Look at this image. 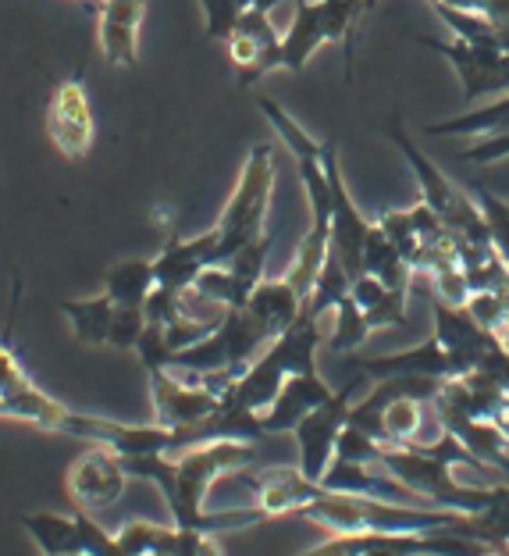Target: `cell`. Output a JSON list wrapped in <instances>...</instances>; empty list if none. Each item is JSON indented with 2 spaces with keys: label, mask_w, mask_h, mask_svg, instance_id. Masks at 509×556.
<instances>
[{
  "label": "cell",
  "mask_w": 509,
  "mask_h": 556,
  "mask_svg": "<svg viewBox=\"0 0 509 556\" xmlns=\"http://www.w3.org/2000/svg\"><path fill=\"white\" fill-rule=\"evenodd\" d=\"M129 478H143L161 489L164 503H168L171 525L186 528V532L203 535H221V532H243V528L271 521L257 503L239 510H203V503L211 496V485L218 478L243 471L253 464V442L239 439H214L189 446L182 453H150V457H122Z\"/></svg>",
  "instance_id": "cell-1"
},
{
  "label": "cell",
  "mask_w": 509,
  "mask_h": 556,
  "mask_svg": "<svg viewBox=\"0 0 509 556\" xmlns=\"http://www.w3.org/2000/svg\"><path fill=\"white\" fill-rule=\"evenodd\" d=\"M275 193V150L271 143H257L243 161L239 182L228 197L218 225V250H214V264H225L232 254H239L246 243L260 239L267 232V211H271Z\"/></svg>",
  "instance_id": "cell-2"
},
{
  "label": "cell",
  "mask_w": 509,
  "mask_h": 556,
  "mask_svg": "<svg viewBox=\"0 0 509 556\" xmlns=\"http://www.w3.org/2000/svg\"><path fill=\"white\" fill-rule=\"evenodd\" d=\"M364 378L367 375L346 382L332 400L321 403L317 410H310L296 428H292V435H296V450H300V464L296 467L310 478V482H321L325 471L332 467L339 432L346 428V417H349V407H353V393H356V386H360Z\"/></svg>",
  "instance_id": "cell-3"
},
{
  "label": "cell",
  "mask_w": 509,
  "mask_h": 556,
  "mask_svg": "<svg viewBox=\"0 0 509 556\" xmlns=\"http://www.w3.org/2000/svg\"><path fill=\"white\" fill-rule=\"evenodd\" d=\"M61 435L72 439H86L93 446H107L118 457H150V453H171L175 432L164 425H125V421H111V417H97V414H79L68 410L61 417Z\"/></svg>",
  "instance_id": "cell-4"
},
{
  "label": "cell",
  "mask_w": 509,
  "mask_h": 556,
  "mask_svg": "<svg viewBox=\"0 0 509 556\" xmlns=\"http://www.w3.org/2000/svg\"><path fill=\"white\" fill-rule=\"evenodd\" d=\"M417 40L449 61L453 72L460 75L467 104L485 100V97L495 100V97L509 93V54L502 47H470L463 40H456V36H453V40H431V36H417Z\"/></svg>",
  "instance_id": "cell-5"
},
{
  "label": "cell",
  "mask_w": 509,
  "mask_h": 556,
  "mask_svg": "<svg viewBox=\"0 0 509 556\" xmlns=\"http://www.w3.org/2000/svg\"><path fill=\"white\" fill-rule=\"evenodd\" d=\"M321 161L328 172V186H332V254L339 257L342 268L356 278V275H364V239H367V229H371V222H367L364 211L356 207L349 186L342 179L339 147L332 139H325Z\"/></svg>",
  "instance_id": "cell-6"
},
{
  "label": "cell",
  "mask_w": 509,
  "mask_h": 556,
  "mask_svg": "<svg viewBox=\"0 0 509 556\" xmlns=\"http://www.w3.org/2000/svg\"><path fill=\"white\" fill-rule=\"evenodd\" d=\"M93 108H89V97H86V86L79 75L72 79H61L50 93V104H47V136L61 154L79 161L89 154L93 147Z\"/></svg>",
  "instance_id": "cell-7"
},
{
  "label": "cell",
  "mask_w": 509,
  "mask_h": 556,
  "mask_svg": "<svg viewBox=\"0 0 509 556\" xmlns=\"http://www.w3.org/2000/svg\"><path fill=\"white\" fill-rule=\"evenodd\" d=\"M125 485H129V471H125L118 453L107 446H93L82 453L68 471V496L86 514L114 507L125 496Z\"/></svg>",
  "instance_id": "cell-8"
},
{
  "label": "cell",
  "mask_w": 509,
  "mask_h": 556,
  "mask_svg": "<svg viewBox=\"0 0 509 556\" xmlns=\"http://www.w3.org/2000/svg\"><path fill=\"white\" fill-rule=\"evenodd\" d=\"M150 400H154V417L164 428H189L200 425L221 407V396L200 382H189L171 368L150 371Z\"/></svg>",
  "instance_id": "cell-9"
},
{
  "label": "cell",
  "mask_w": 509,
  "mask_h": 556,
  "mask_svg": "<svg viewBox=\"0 0 509 556\" xmlns=\"http://www.w3.org/2000/svg\"><path fill=\"white\" fill-rule=\"evenodd\" d=\"M143 15H147V0H97V18H100L97 40L107 65L136 68Z\"/></svg>",
  "instance_id": "cell-10"
},
{
  "label": "cell",
  "mask_w": 509,
  "mask_h": 556,
  "mask_svg": "<svg viewBox=\"0 0 509 556\" xmlns=\"http://www.w3.org/2000/svg\"><path fill=\"white\" fill-rule=\"evenodd\" d=\"M214 250H218V232L207 229L193 239L171 236L168 243L161 247V254L154 257V278L161 289H171V293H189L193 282L200 278L203 268L214 264Z\"/></svg>",
  "instance_id": "cell-11"
},
{
  "label": "cell",
  "mask_w": 509,
  "mask_h": 556,
  "mask_svg": "<svg viewBox=\"0 0 509 556\" xmlns=\"http://www.w3.org/2000/svg\"><path fill=\"white\" fill-rule=\"evenodd\" d=\"M332 396H335V389L328 386L317 371L285 378V386L278 389L275 403L260 414L264 435H285V432H292V428H296L303 417L321 407V403H328Z\"/></svg>",
  "instance_id": "cell-12"
},
{
  "label": "cell",
  "mask_w": 509,
  "mask_h": 556,
  "mask_svg": "<svg viewBox=\"0 0 509 556\" xmlns=\"http://www.w3.org/2000/svg\"><path fill=\"white\" fill-rule=\"evenodd\" d=\"M246 482L257 492V507L267 517L300 514L310 500H317L325 492V485L310 482L300 467H264V471L246 475Z\"/></svg>",
  "instance_id": "cell-13"
},
{
  "label": "cell",
  "mask_w": 509,
  "mask_h": 556,
  "mask_svg": "<svg viewBox=\"0 0 509 556\" xmlns=\"http://www.w3.org/2000/svg\"><path fill=\"white\" fill-rule=\"evenodd\" d=\"M353 368L367 375V378H396V375H417V378H456L453 357L435 336L421 346L399 350V353H385V357H360L353 361Z\"/></svg>",
  "instance_id": "cell-14"
},
{
  "label": "cell",
  "mask_w": 509,
  "mask_h": 556,
  "mask_svg": "<svg viewBox=\"0 0 509 556\" xmlns=\"http://www.w3.org/2000/svg\"><path fill=\"white\" fill-rule=\"evenodd\" d=\"M431 407H435V417H438L442 432H449V435L460 439L481 464L499 467V471H509V439H506V432H502L499 425H495V421H481V417H467L460 410L445 407L442 400H431Z\"/></svg>",
  "instance_id": "cell-15"
},
{
  "label": "cell",
  "mask_w": 509,
  "mask_h": 556,
  "mask_svg": "<svg viewBox=\"0 0 509 556\" xmlns=\"http://www.w3.org/2000/svg\"><path fill=\"white\" fill-rule=\"evenodd\" d=\"M328 43L321 0H296V11L282 33V68L303 72L310 65V58Z\"/></svg>",
  "instance_id": "cell-16"
},
{
  "label": "cell",
  "mask_w": 509,
  "mask_h": 556,
  "mask_svg": "<svg viewBox=\"0 0 509 556\" xmlns=\"http://www.w3.org/2000/svg\"><path fill=\"white\" fill-rule=\"evenodd\" d=\"M246 311L267 328V336L278 339L282 332H289L303 314V296L296 293V286H292L285 275L282 278H264V282L250 293Z\"/></svg>",
  "instance_id": "cell-17"
},
{
  "label": "cell",
  "mask_w": 509,
  "mask_h": 556,
  "mask_svg": "<svg viewBox=\"0 0 509 556\" xmlns=\"http://www.w3.org/2000/svg\"><path fill=\"white\" fill-rule=\"evenodd\" d=\"M61 314L68 318L72 336L86 346H107L111 318H114V303L107 293L86 296V300H61Z\"/></svg>",
  "instance_id": "cell-18"
},
{
  "label": "cell",
  "mask_w": 509,
  "mask_h": 556,
  "mask_svg": "<svg viewBox=\"0 0 509 556\" xmlns=\"http://www.w3.org/2000/svg\"><path fill=\"white\" fill-rule=\"evenodd\" d=\"M18 525L25 528L36 546H40L43 556H58V553H79V521L75 514H22Z\"/></svg>",
  "instance_id": "cell-19"
},
{
  "label": "cell",
  "mask_w": 509,
  "mask_h": 556,
  "mask_svg": "<svg viewBox=\"0 0 509 556\" xmlns=\"http://www.w3.org/2000/svg\"><path fill=\"white\" fill-rule=\"evenodd\" d=\"M154 289V261H122L104 275V293L114 307H143Z\"/></svg>",
  "instance_id": "cell-20"
},
{
  "label": "cell",
  "mask_w": 509,
  "mask_h": 556,
  "mask_svg": "<svg viewBox=\"0 0 509 556\" xmlns=\"http://www.w3.org/2000/svg\"><path fill=\"white\" fill-rule=\"evenodd\" d=\"M364 271L374 275L378 282H385L389 289H410V282H413L410 264L403 261L399 250L392 247V239L381 232L374 222L364 239Z\"/></svg>",
  "instance_id": "cell-21"
},
{
  "label": "cell",
  "mask_w": 509,
  "mask_h": 556,
  "mask_svg": "<svg viewBox=\"0 0 509 556\" xmlns=\"http://www.w3.org/2000/svg\"><path fill=\"white\" fill-rule=\"evenodd\" d=\"M506 125H509V93L495 97L492 104L470 108L456 118L424 125V136H492V132H502Z\"/></svg>",
  "instance_id": "cell-22"
},
{
  "label": "cell",
  "mask_w": 509,
  "mask_h": 556,
  "mask_svg": "<svg viewBox=\"0 0 509 556\" xmlns=\"http://www.w3.org/2000/svg\"><path fill=\"white\" fill-rule=\"evenodd\" d=\"M381 428H385L389 446H421L424 432V400L399 396L392 400L385 414H381Z\"/></svg>",
  "instance_id": "cell-23"
},
{
  "label": "cell",
  "mask_w": 509,
  "mask_h": 556,
  "mask_svg": "<svg viewBox=\"0 0 509 556\" xmlns=\"http://www.w3.org/2000/svg\"><path fill=\"white\" fill-rule=\"evenodd\" d=\"M267 254H271V236H260V239H253V243H246L239 254H232L225 261V268L228 275H232V282H236V293L239 300H243V307H246V300L250 293L264 282V268H267Z\"/></svg>",
  "instance_id": "cell-24"
},
{
  "label": "cell",
  "mask_w": 509,
  "mask_h": 556,
  "mask_svg": "<svg viewBox=\"0 0 509 556\" xmlns=\"http://www.w3.org/2000/svg\"><path fill=\"white\" fill-rule=\"evenodd\" d=\"M367 339H371V325H367V314L356 307L353 296H346L332 311V328L325 336V346L335 353H353L360 350Z\"/></svg>",
  "instance_id": "cell-25"
},
{
  "label": "cell",
  "mask_w": 509,
  "mask_h": 556,
  "mask_svg": "<svg viewBox=\"0 0 509 556\" xmlns=\"http://www.w3.org/2000/svg\"><path fill=\"white\" fill-rule=\"evenodd\" d=\"M257 108H260V115L271 122V129L282 136V143L289 147V154L296 157V161L300 157H317V154H321L325 143H317V139L307 129H303V125L292 118L282 104H275L271 97H257Z\"/></svg>",
  "instance_id": "cell-26"
},
{
  "label": "cell",
  "mask_w": 509,
  "mask_h": 556,
  "mask_svg": "<svg viewBox=\"0 0 509 556\" xmlns=\"http://www.w3.org/2000/svg\"><path fill=\"white\" fill-rule=\"evenodd\" d=\"M122 549L129 556H147V553H164L171 556L175 549V525H154V521H129L118 532Z\"/></svg>",
  "instance_id": "cell-27"
},
{
  "label": "cell",
  "mask_w": 509,
  "mask_h": 556,
  "mask_svg": "<svg viewBox=\"0 0 509 556\" xmlns=\"http://www.w3.org/2000/svg\"><path fill=\"white\" fill-rule=\"evenodd\" d=\"M374 225L392 239V247L399 250L403 261L410 264V271H413V264H417V257H421L424 243H421V236H417V229H413L410 207H406V211H396V207L381 211L378 218H374Z\"/></svg>",
  "instance_id": "cell-28"
},
{
  "label": "cell",
  "mask_w": 509,
  "mask_h": 556,
  "mask_svg": "<svg viewBox=\"0 0 509 556\" xmlns=\"http://www.w3.org/2000/svg\"><path fill=\"white\" fill-rule=\"evenodd\" d=\"M467 314L481 328H488V332L502 336L506 318H509V293H495V289H481V293H470Z\"/></svg>",
  "instance_id": "cell-29"
},
{
  "label": "cell",
  "mask_w": 509,
  "mask_h": 556,
  "mask_svg": "<svg viewBox=\"0 0 509 556\" xmlns=\"http://www.w3.org/2000/svg\"><path fill=\"white\" fill-rule=\"evenodd\" d=\"M75 521H79V553L82 556H129L122 549L118 535H111L104 525L93 521V514L79 510Z\"/></svg>",
  "instance_id": "cell-30"
},
{
  "label": "cell",
  "mask_w": 509,
  "mask_h": 556,
  "mask_svg": "<svg viewBox=\"0 0 509 556\" xmlns=\"http://www.w3.org/2000/svg\"><path fill=\"white\" fill-rule=\"evenodd\" d=\"M381 453H385V446H381V442L371 439L367 432H360V428L346 425L339 432V442H335V457L339 460H353V464H371V467H378L381 464Z\"/></svg>",
  "instance_id": "cell-31"
},
{
  "label": "cell",
  "mask_w": 509,
  "mask_h": 556,
  "mask_svg": "<svg viewBox=\"0 0 509 556\" xmlns=\"http://www.w3.org/2000/svg\"><path fill=\"white\" fill-rule=\"evenodd\" d=\"M203 18H207V40L228 43V36L236 33L239 15L246 11V0H200Z\"/></svg>",
  "instance_id": "cell-32"
},
{
  "label": "cell",
  "mask_w": 509,
  "mask_h": 556,
  "mask_svg": "<svg viewBox=\"0 0 509 556\" xmlns=\"http://www.w3.org/2000/svg\"><path fill=\"white\" fill-rule=\"evenodd\" d=\"M147 328V314L143 307H114L111 318V332H107V346L111 350H136L139 336Z\"/></svg>",
  "instance_id": "cell-33"
},
{
  "label": "cell",
  "mask_w": 509,
  "mask_h": 556,
  "mask_svg": "<svg viewBox=\"0 0 509 556\" xmlns=\"http://www.w3.org/2000/svg\"><path fill=\"white\" fill-rule=\"evenodd\" d=\"M470 293H474V289H470L467 271L460 268V264H449V268L431 275V300L449 303V307H467Z\"/></svg>",
  "instance_id": "cell-34"
},
{
  "label": "cell",
  "mask_w": 509,
  "mask_h": 556,
  "mask_svg": "<svg viewBox=\"0 0 509 556\" xmlns=\"http://www.w3.org/2000/svg\"><path fill=\"white\" fill-rule=\"evenodd\" d=\"M389 293V286L385 282H378V278L374 275H356L353 278V286H349V296H353V303H356V307H360V311H371V307H378V303H381V296H385Z\"/></svg>",
  "instance_id": "cell-35"
},
{
  "label": "cell",
  "mask_w": 509,
  "mask_h": 556,
  "mask_svg": "<svg viewBox=\"0 0 509 556\" xmlns=\"http://www.w3.org/2000/svg\"><path fill=\"white\" fill-rule=\"evenodd\" d=\"M499 428H502L506 439H509V403H506V410H502V417H499Z\"/></svg>",
  "instance_id": "cell-36"
},
{
  "label": "cell",
  "mask_w": 509,
  "mask_h": 556,
  "mask_svg": "<svg viewBox=\"0 0 509 556\" xmlns=\"http://www.w3.org/2000/svg\"><path fill=\"white\" fill-rule=\"evenodd\" d=\"M481 556H509V553H506V549H495V546H488V549L481 553Z\"/></svg>",
  "instance_id": "cell-37"
},
{
  "label": "cell",
  "mask_w": 509,
  "mask_h": 556,
  "mask_svg": "<svg viewBox=\"0 0 509 556\" xmlns=\"http://www.w3.org/2000/svg\"><path fill=\"white\" fill-rule=\"evenodd\" d=\"M381 4V0H364V15H367V11H374Z\"/></svg>",
  "instance_id": "cell-38"
},
{
  "label": "cell",
  "mask_w": 509,
  "mask_h": 556,
  "mask_svg": "<svg viewBox=\"0 0 509 556\" xmlns=\"http://www.w3.org/2000/svg\"><path fill=\"white\" fill-rule=\"evenodd\" d=\"M58 556H82V553H58Z\"/></svg>",
  "instance_id": "cell-39"
}]
</instances>
